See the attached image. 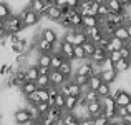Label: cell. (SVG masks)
<instances>
[{"instance_id":"obj_53","label":"cell","mask_w":131,"mask_h":125,"mask_svg":"<svg viewBox=\"0 0 131 125\" xmlns=\"http://www.w3.org/2000/svg\"><path fill=\"white\" fill-rule=\"evenodd\" d=\"M125 109H126V112H128V115H131V102L128 103V105H126L125 107Z\"/></svg>"},{"instance_id":"obj_46","label":"cell","mask_w":131,"mask_h":125,"mask_svg":"<svg viewBox=\"0 0 131 125\" xmlns=\"http://www.w3.org/2000/svg\"><path fill=\"white\" fill-rule=\"evenodd\" d=\"M78 5H80V0H67L68 8H78Z\"/></svg>"},{"instance_id":"obj_36","label":"cell","mask_w":131,"mask_h":125,"mask_svg":"<svg viewBox=\"0 0 131 125\" xmlns=\"http://www.w3.org/2000/svg\"><path fill=\"white\" fill-rule=\"evenodd\" d=\"M108 58L111 60V64L115 65V64H118L119 60H121V55H119V50H113V52H110L108 53Z\"/></svg>"},{"instance_id":"obj_33","label":"cell","mask_w":131,"mask_h":125,"mask_svg":"<svg viewBox=\"0 0 131 125\" xmlns=\"http://www.w3.org/2000/svg\"><path fill=\"white\" fill-rule=\"evenodd\" d=\"M100 102H101V107H103V109H116V105H115V100H113V97H111V95H108V97H103V99H100Z\"/></svg>"},{"instance_id":"obj_7","label":"cell","mask_w":131,"mask_h":125,"mask_svg":"<svg viewBox=\"0 0 131 125\" xmlns=\"http://www.w3.org/2000/svg\"><path fill=\"white\" fill-rule=\"evenodd\" d=\"M106 57H108V53L105 52V48H100V47H96L95 48V52H93V55L88 58L90 62H91L95 67H100V65L103 64V62L106 60Z\"/></svg>"},{"instance_id":"obj_59","label":"cell","mask_w":131,"mask_h":125,"mask_svg":"<svg viewBox=\"0 0 131 125\" xmlns=\"http://www.w3.org/2000/svg\"><path fill=\"white\" fill-rule=\"evenodd\" d=\"M129 60H131V58H129Z\"/></svg>"},{"instance_id":"obj_39","label":"cell","mask_w":131,"mask_h":125,"mask_svg":"<svg viewBox=\"0 0 131 125\" xmlns=\"http://www.w3.org/2000/svg\"><path fill=\"white\" fill-rule=\"evenodd\" d=\"M37 93H38V99H40V102H48V100H50V97H48V92H47V88H38V90H37Z\"/></svg>"},{"instance_id":"obj_31","label":"cell","mask_w":131,"mask_h":125,"mask_svg":"<svg viewBox=\"0 0 131 125\" xmlns=\"http://www.w3.org/2000/svg\"><path fill=\"white\" fill-rule=\"evenodd\" d=\"M81 48H83V52H85V55H86V60L90 57L93 55V52H95V48H96V45L93 43V42H90V40H86L83 45H81Z\"/></svg>"},{"instance_id":"obj_12","label":"cell","mask_w":131,"mask_h":125,"mask_svg":"<svg viewBox=\"0 0 131 125\" xmlns=\"http://www.w3.org/2000/svg\"><path fill=\"white\" fill-rule=\"evenodd\" d=\"M58 72H60L61 75H65V77L70 80L71 77H73V74H75V67H73V62H70V60H63V64L60 65V68H58Z\"/></svg>"},{"instance_id":"obj_58","label":"cell","mask_w":131,"mask_h":125,"mask_svg":"<svg viewBox=\"0 0 131 125\" xmlns=\"http://www.w3.org/2000/svg\"><path fill=\"white\" fill-rule=\"evenodd\" d=\"M98 2H103V0H98Z\"/></svg>"},{"instance_id":"obj_26","label":"cell","mask_w":131,"mask_h":125,"mask_svg":"<svg viewBox=\"0 0 131 125\" xmlns=\"http://www.w3.org/2000/svg\"><path fill=\"white\" fill-rule=\"evenodd\" d=\"M83 60H86V55H85V52H83V48H81V45H75L73 47V62H83Z\"/></svg>"},{"instance_id":"obj_47","label":"cell","mask_w":131,"mask_h":125,"mask_svg":"<svg viewBox=\"0 0 131 125\" xmlns=\"http://www.w3.org/2000/svg\"><path fill=\"white\" fill-rule=\"evenodd\" d=\"M78 125H93V119H90V117H83V119L78 120Z\"/></svg>"},{"instance_id":"obj_32","label":"cell","mask_w":131,"mask_h":125,"mask_svg":"<svg viewBox=\"0 0 131 125\" xmlns=\"http://www.w3.org/2000/svg\"><path fill=\"white\" fill-rule=\"evenodd\" d=\"M71 80L77 83L78 87H81L83 90H86V85H88V77H85V75H73V77H71Z\"/></svg>"},{"instance_id":"obj_20","label":"cell","mask_w":131,"mask_h":125,"mask_svg":"<svg viewBox=\"0 0 131 125\" xmlns=\"http://www.w3.org/2000/svg\"><path fill=\"white\" fill-rule=\"evenodd\" d=\"M115 70L118 72V74H128V72L131 70V60L121 58L118 64H115Z\"/></svg>"},{"instance_id":"obj_40","label":"cell","mask_w":131,"mask_h":125,"mask_svg":"<svg viewBox=\"0 0 131 125\" xmlns=\"http://www.w3.org/2000/svg\"><path fill=\"white\" fill-rule=\"evenodd\" d=\"M113 68H115V65L111 64V60H110L108 57H106V60L100 65V72H103V70H113Z\"/></svg>"},{"instance_id":"obj_55","label":"cell","mask_w":131,"mask_h":125,"mask_svg":"<svg viewBox=\"0 0 131 125\" xmlns=\"http://www.w3.org/2000/svg\"><path fill=\"white\" fill-rule=\"evenodd\" d=\"M32 125H43V123L40 122V119H38V120H33V122H32Z\"/></svg>"},{"instance_id":"obj_4","label":"cell","mask_w":131,"mask_h":125,"mask_svg":"<svg viewBox=\"0 0 131 125\" xmlns=\"http://www.w3.org/2000/svg\"><path fill=\"white\" fill-rule=\"evenodd\" d=\"M38 35H40V39H43L45 42H48V43H51V45H57L58 40L61 39L60 33H58V30L53 29V27H43V29L40 30Z\"/></svg>"},{"instance_id":"obj_6","label":"cell","mask_w":131,"mask_h":125,"mask_svg":"<svg viewBox=\"0 0 131 125\" xmlns=\"http://www.w3.org/2000/svg\"><path fill=\"white\" fill-rule=\"evenodd\" d=\"M85 32V35H86V39L90 40V42H93V43H98L100 42V39L103 37V30H101V27H91V29H81Z\"/></svg>"},{"instance_id":"obj_34","label":"cell","mask_w":131,"mask_h":125,"mask_svg":"<svg viewBox=\"0 0 131 125\" xmlns=\"http://www.w3.org/2000/svg\"><path fill=\"white\" fill-rule=\"evenodd\" d=\"M108 13H110L108 7L105 5V2H101L100 7H98V13H96V17H98V19H105V17H108Z\"/></svg>"},{"instance_id":"obj_13","label":"cell","mask_w":131,"mask_h":125,"mask_svg":"<svg viewBox=\"0 0 131 125\" xmlns=\"http://www.w3.org/2000/svg\"><path fill=\"white\" fill-rule=\"evenodd\" d=\"M105 5L108 7L110 13H126V8L118 0H105Z\"/></svg>"},{"instance_id":"obj_48","label":"cell","mask_w":131,"mask_h":125,"mask_svg":"<svg viewBox=\"0 0 131 125\" xmlns=\"http://www.w3.org/2000/svg\"><path fill=\"white\" fill-rule=\"evenodd\" d=\"M119 3H121L125 8H131V0H118Z\"/></svg>"},{"instance_id":"obj_29","label":"cell","mask_w":131,"mask_h":125,"mask_svg":"<svg viewBox=\"0 0 131 125\" xmlns=\"http://www.w3.org/2000/svg\"><path fill=\"white\" fill-rule=\"evenodd\" d=\"M96 93H98L100 99L111 95V85H108V83H103V82H101V85H100L98 88H96Z\"/></svg>"},{"instance_id":"obj_16","label":"cell","mask_w":131,"mask_h":125,"mask_svg":"<svg viewBox=\"0 0 131 125\" xmlns=\"http://www.w3.org/2000/svg\"><path fill=\"white\" fill-rule=\"evenodd\" d=\"M37 78H38V67L37 65L25 67V80L27 82H35Z\"/></svg>"},{"instance_id":"obj_52","label":"cell","mask_w":131,"mask_h":125,"mask_svg":"<svg viewBox=\"0 0 131 125\" xmlns=\"http://www.w3.org/2000/svg\"><path fill=\"white\" fill-rule=\"evenodd\" d=\"M121 120H123V122H125L126 125H131V115H126V117H123Z\"/></svg>"},{"instance_id":"obj_41","label":"cell","mask_w":131,"mask_h":125,"mask_svg":"<svg viewBox=\"0 0 131 125\" xmlns=\"http://www.w3.org/2000/svg\"><path fill=\"white\" fill-rule=\"evenodd\" d=\"M47 92H48V97H50V99H55V97H57L58 93H60V87L50 85V87L47 88Z\"/></svg>"},{"instance_id":"obj_17","label":"cell","mask_w":131,"mask_h":125,"mask_svg":"<svg viewBox=\"0 0 131 125\" xmlns=\"http://www.w3.org/2000/svg\"><path fill=\"white\" fill-rule=\"evenodd\" d=\"M10 15H12V7H10V3H7L5 0H0V20L5 22Z\"/></svg>"},{"instance_id":"obj_3","label":"cell","mask_w":131,"mask_h":125,"mask_svg":"<svg viewBox=\"0 0 131 125\" xmlns=\"http://www.w3.org/2000/svg\"><path fill=\"white\" fill-rule=\"evenodd\" d=\"M111 97L115 100L116 107H126L131 102V93L126 92L125 88H116V90L111 88Z\"/></svg>"},{"instance_id":"obj_30","label":"cell","mask_w":131,"mask_h":125,"mask_svg":"<svg viewBox=\"0 0 131 125\" xmlns=\"http://www.w3.org/2000/svg\"><path fill=\"white\" fill-rule=\"evenodd\" d=\"M35 85H37V88H48V87H50V78H48V75H38V78L35 80Z\"/></svg>"},{"instance_id":"obj_5","label":"cell","mask_w":131,"mask_h":125,"mask_svg":"<svg viewBox=\"0 0 131 125\" xmlns=\"http://www.w3.org/2000/svg\"><path fill=\"white\" fill-rule=\"evenodd\" d=\"M28 120H30V115L27 107H18V109L13 110V122L17 125H25Z\"/></svg>"},{"instance_id":"obj_1","label":"cell","mask_w":131,"mask_h":125,"mask_svg":"<svg viewBox=\"0 0 131 125\" xmlns=\"http://www.w3.org/2000/svg\"><path fill=\"white\" fill-rule=\"evenodd\" d=\"M18 17H20V20H22V23H23V29H32V27L38 25L40 20H42V17H38L35 12H32L28 7L20 10Z\"/></svg>"},{"instance_id":"obj_50","label":"cell","mask_w":131,"mask_h":125,"mask_svg":"<svg viewBox=\"0 0 131 125\" xmlns=\"http://www.w3.org/2000/svg\"><path fill=\"white\" fill-rule=\"evenodd\" d=\"M125 29H126V32H128V35L131 37V19H129L128 22L125 23Z\"/></svg>"},{"instance_id":"obj_18","label":"cell","mask_w":131,"mask_h":125,"mask_svg":"<svg viewBox=\"0 0 131 125\" xmlns=\"http://www.w3.org/2000/svg\"><path fill=\"white\" fill-rule=\"evenodd\" d=\"M98 25H100L98 17L86 15V17H83V20H81V29H91V27H98Z\"/></svg>"},{"instance_id":"obj_2","label":"cell","mask_w":131,"mask_h":125,"mask_svg":"<svg viewBox=\"0 0 131 125\" xmlns=\"http://www.w3.org/2000/svg\"><path fill=\"white\" fill-rule=\"evenodd\" d=\"M5 33L8 35V33H22L23 30V23H22V20H20V17L18 15H10L8 19L5 20Z\"/></svg>"},{"instance_id":"obj_9","label":"cell","mask_w":131,"mask_h":125,"mask_svg":"<svg viewBox=\"0 0 131 125\" xmlns=\"http://www.w3.org/2000/svg\"><path fill=\"white\" fill-rule=\"evenodd\" d=\"M48 78H50V85H55V87H61L65 82L68 80V78L65 77V75H61L58 70H50Z\"/></svg>"},{"instance_id":"obj_28","label":"cell","mask_w":131,"mask_h":125,"mask_svg":"<svg viewBox=\"0 0 131 125\" xmlns=\"http://www.w3.org/2000/svg\"><path fill=\"white\" fill-rule=\"evenodd\" d=\"M83 99H85V102H86V105L88 103H93V102H98L100 100V97H98V93L96 92H93V90H83Z\"/></svg>"},{"instance_id":"obj_37","label":"cell","mask_w":131,"mask_h":125,"mask_svg":"<svg viewBox=\"0 0 131 125\" xmlns=\"http://www.w3.org/2000/svg\"><path fill=\"white\" fill-rule=\"evenodd\" d=\"M110 123H111V122H110L105 115H98V117L93 119V125H110Z\"/></svg>"},{"instance_id":"obj_42","label":"cell","mask_w":131,"mask_h":125,"mask_svg":"<svg viewBox=\"0 0 131 125\" xmlns=\"http://www.w3.org/2000/svg\"><path fill=\"white\" fill-rule=\"evenodd\" d=\"M119 55H121V58H125V60H129V58H131V50L125 45V47L119 50Z\"/></svg>"},{"instance_id":"obj_10","label":"cell","mask_w":131,"mask_h":125,"mask_svg":"<svg viewBox=\"0 0 131 125\" xmlns=\"http://www.w3.org/2000/svg\"><path fill=\"white\" fill-rule=\"evenodd\" d=\"M101 112H103V107H101V102H100V100L86 105V115L90 119H95V117L101 115Z\"/></svg>"},{"instance_id":"obj_45","label":"cell","mask_w":131,"mask_h":125,"mask_svg":"<svg viewBox=\"0 0 131 125\" xmlns=\"http://www.w3.org/2000/svg\"><path fill=\"white\" fill-rule=\"evenodd\" d=\"M8 64H10V62H3V64L0 65V77H5V75H7V68H8Z\"/></svg>"},{"instance_id":"obj_56","label":"cell","mask_w":131,"mask_h":125,"mask_svg":"<svg viewBox=\"0 0 131 125\" xmlns=\"http://www.w3.org/2000/svg\"><path fill=\"white\" fill-rule=\"evenodd\" d=\"M0 125H2V113H0Z\"/></svg>"},{"instance_id":"obj_38","label":"cell","mask_w":131,"mask_h":125,"mask_svg":"<svg viewBox=\"0 0 131 125\" xmlns=\"http://www.w3.org/2000/svg\"><path fill=\"white\" fill-rule=\"evenodd\" d=\"M37 110H38V113H40V117L42 115H45V113L50 110V105H48L47 102H40L38 105H37Z\"/></svg>"},{"instance_id":"obj_44","label":"cell","mask_w":131,"mask_h":125,"mask_svg":"<svg viewBox=\"0 0 131 125\" xmlns=\"http://www.w3.org/2000/svg\"><path fill=\"white\" fill-rule=\"evenodd\" d=\"M126 115H128V112H126L125 107H116V117H118L119 120H121L123 117H126Z\"/></svg>"},{"instance_id":"obj_35","label":"cell","mask_w":131,"mask_h":125,"mask_svg":"<svg viewBox=\"0 0 131 125\" xmlns=\"http://www.w3.org/2000/svg\"><path fill=\"white\" fill-rule=\"evenodd\" d=\"M53 100H55V105H53V107H57V109H61V110L65 109V95L58 93V95L55 97Z\"/></svg>"},{"instance_id":"obj_22","label":"cell","mask_w":131,"mask_h":125,"mask_svg":"<svg viewBox=\"0 0 131 125\" xmlns=\"http://www.w3.org/2000/svg\"><path fill=\"white\" fill-rule=\"evenodd\" d=\"M81 20H83V17H81L78 12H75L73 15L68 19V22H70V27L73 30H81Z\"/></svg>"},{"instance_id":"obj_11","label":"cell","mask_w":131,"mask_h":125,"mask_svg":"<svg viewBox=\"0 0 131 125\" xmlns=\"http://www.w3.org/2000/svg\"><path fill=\"white\" fill-rule=\"evenodd\" d=\"M28 8L32 10V12H35L38 17H45V10H47V7H45V3L42 0H32V2H28Z\"/></svg>"},{"instance_id":"obj_54","label":"cell","mask_w":131,"mask_h":125,"mask_svg":"<svg viewBox=\"0 0 131 125\" xmlns=\"http://www.w3.org/2000/svg\"><path fill=\"white\" fill-rule=\"evenodd\" d=\"M125 45H126V47H128V48H129V50H131V37H129V39H128V40H126V43H125Z\"/></svg>"},{"instance_id":"obj_24","label":"cell","mask_w":131,"mask_h":125,"mask_svg":"<svg viewBox=\"0 0 131 125\" xmlns=\"http://www.w3.org/2000/svg\"><path fill=\"white\" fill-rule=\"evenodd\" d=\"M78 107V99L77 97H65V109L63 112H73Z\"/></svg>"},{"instance_id":"obj_19","label":"cell","mask_w":131,"mask_h":125,"mask_svg":"<svg viewBox=\"0 0 131 125\" xmlns=\"http://www.w3.org/2000/svg\"><path fill=\"white\" fill-rule=\"evenodd\" d=\"M63 60L65 58L61 57L60 52H53V53H51V62H50V70H58L60 65L63 64Z\"/></svg>"},{"instance_id":"obj_25","label":"cell","mask_w":131,"mask_h":125,"mask_svg":"<svg viewBox=\"0 0 131 125\" xmlns=\"http://www.w3.org/2000/svg\"><path fill=\"white\" fill-rule=\"evenodd\" d=\"M101 85V78H100V74H96V75H91V77L88 78V85H86V88L88 90H93V92H96V88Z\"/></svg>"},{"instance_id":"obj_23","label":"cell","mask_w":131,"mask_h":125,"mask_svg":"<svg viewBox=\"0 0 131 125\" xmlns=\"http://www.w3.org/2000/svg\"><path fill=\"white\" fill-rule=\"evenodd\" d=\"M35 90H38V88H37V85H35V82H25L18 88V92L22 93L23 97H27V95H30V93H33Z\"/></svg>"},{"instance_id":"obj_51","label":"cell","mask_w":131,"mask_h":125,"mask_svg":"<svg viewBox=\"0 0 131 125\" xmlns=\"http://www.w3.org/2000/svg\"><path fill=\"white\" fill-rule=\"evenodd\" d=\"M45 3V7H55V0H42Z\"/></svg>"},{"instance_id":"obj_43","label":"cell","mask_w":131,"mask_h":125,"mask_svg":"<svg viewBox=\"0 0 131 125\" xmlns=\"http://www.w3.org/2000/svg\"><path fill=\"white\" fill-rule=\"evenodd\" d=\"M108 42H110V37L103 35L101 39H100V42L96 43V47H100V48H106V45H108Z\"/></svg>"},{"instance_id":"obj_49","label":"cell","mask_w":131,"mask_h":125,"mask_svg":"<svg viewBox=\"0 0 131 125\" xmlns=\"http://www.w3.org/2000/svg\"><path fill=\"white\" fill-rule=\"evenodd\" d=\"M50 74V68H43V67H38V75H48Z\"/></svg>"},{"instance_id":"obj_14","label":"cell","mask_w":131,"mask_h":125,"mask_svg":"<svg viewBox=\"0 0 131 125\" xmlns=\"http://www.w3.org/2000/svg\"><path fill=\"white\" fill-rule=\"evenodd\" d=\"M45 19H48L50 22H58L61 19V10L58 7H47L45 10Z\"/></svg>"},{"instance_id":"obj_57","label":"cell","mask_w":131,"mask_h":125,"mask_svg":"<svg viewBox=\"0 0 131 125\" xmlns=\"http://www.w3.org/2000/svg\"><path fill=\"white\" fill-rule=\"evenodd\" d=\"M110 125H116V123H110Z\"/></svg>"},{"instance_id":"obj_8","label":"cell","mask_w":131,"mask_h":125,"mask_svg":"<svg viewBox=\"0 0 131 125\" xmlns=\"http://www.w3.org/2000/svg\"><path fill=\"white\" fill-rule=\"evenodd\" d=\"M118 77H119V74L113 68V70H103V72H100V78H101V82L103 83H108V85H113L116 80H118Z\"/></svg>"},{"instance_id":"obj_21","label":"cell","mask_w":131,"mask_h":125,"mask_svg":"<svg viewBox=\"0 0 131 125\" xmlns=\"http://www.w3.org/2000/svg\"><path fill=\"white\" fill-rule=\"evenodd\" d=\"M50 62H51L50 53H38V57H37V67L50 68Z\"/></svg>"},{"instance_id":"obj_27","label":"cell","mask_w":131,"mask_h":125,"mask_svg":"<svg viewBox=\"0 0 131 125\" xmlns=\"http://www.w3.org/2000/svg\"><path fill=\"white\" fill-rule=\"evenodd\" d=\"M113 37L119 39L121 42H125V43H126V40L129 39L128 32H126V29H125V25H121V27H116V29H115V33H113Z\"/></svg>"},{"instance_id":"obj_15","label":"cell","mask_w":131,"mask_h":125,"mask_svg":"<svg viewBox=\"0 0 131 125\" xmlns=\"http://www.w3.org/2000/svg\"><path fill=\"white\" fill-rule=\"evenodd\" d=\"M63 113H65V112H63L61 109H57V107H50V110H48V112L45 113V115H47V117H48V119H50L53 123H57L58 120H61Z\"/></svg>"}]
</instances>
